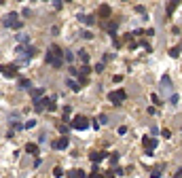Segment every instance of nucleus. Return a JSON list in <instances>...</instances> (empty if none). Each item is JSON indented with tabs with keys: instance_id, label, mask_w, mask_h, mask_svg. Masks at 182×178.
Returning a JSON list of instances; mask_svg holds the SVG:
<instances>
[{
	"instance_id": "f257e3e1",
	"label": "nucleus",
	"mask_w": 182,
	"mask_h": 178,
	"mask_svg": "<svg viewBox=\"0 0 182 178\" xmlns=\"http://www.w3.org/2000/svg\"><path fill=\"white\" fill-rule=\"evenodd\" d=\"M62 49L57 45H51L49 47V53L45 55V62L47 64H51V66H55V68H62V62H64V55H62Z\"/></svg>"
},
{
	"instance_id": "f03ea898",
	"label": "nucleus",
	"mask_w": 182,
	"mask_h": 178,
	"mask_svg": "<svg viewBox=\"0 0 182 178\" xmlns=\"http://www.w3.org/2000/svg\"><path fill=\"white\" fill-rule=\"evenodd\" d=\"M125 98H127L125 89H116V91H110V95H108V100L112 102V106H121L123 102H125Z\"/></svg>"
},
{
	"instance_id": "7ed1b4c3",
	"label": "nucleus",
	"mask_w": 182,
	"mask_h": 178,
	"mask_svg": "<svg viewBox=\"0 0 182 178\" xmlns=\"http://www.w3.org/2000/svg\"><path fill=\"white\" fill-rule=\"evenodd\" d=\"M4 26H7V28H21V26H23V21L17 17V13H11V15L4 17Z\"/></svg>"
},
{
	"instance_id": "20e7f679",
	"label": "nucleus",
	"mask_w": 182,
	"mask_h": 178,
	"mask_svg": "<svg viewBox=\"0 0 182 178\" xmlns=\"http://www.w3.org/2000/svg\"><path fill=\"white\" fill-rule=\"evenodd\" d=\"M72 127L74 129H85V127H89V121H87V117H83V115H76L72 119Z\"/></svg>"
},
{
	"instance_id": "39448f33",
	"label": "nucleus",
	"mask_w": 182,
	"mask_h": 178,
	"mask_svg": "<svg viewBox=\"0 0 182 178\" xmlns=\"http://www.w3.org/2000/svg\"><path fill=\"white\" fill-rule=\"evenodd\" d=\"M0 72L4 77H17V66H0Z\"/></svg>"
},
{
	"instance_id": "423d86ee",
	"label": "nucleus",
	"mask_w": 182,
	"mask_h": 178,
	"mask_svg": "<svg viewBox=\"0 0 182 178\" xmlns=\"http://www.w3.org/2000/svg\"><path fill=\"white\" fill-rule=\"evenodd\" d=\"M142 144H144V148H146V153H153V148L157 146V140L155 138H144Z\"/></svg>"
},
{
	"instance_id": "0eeeda50",
	"label": "nucleus",
	"mask_w": 182,
	"mask_h": 178,
	"mask_svg": "<svg viewBox=\"0 0 182 178\" xmlns=\"http://www.w3.org/2000/svg\"><path fill=\"white\" fill-rule=\"evenodd\" d=\"M106 155H108V153H104V150H93V153H91V155H89V159H91V161H93V163H100V161H102V159H104V157H106Z\"/></svg>"
},
{
	"instance_id": "6e6552de",
	"label": "nucleus",
	"mask_w": 182,
	"mask_h": 178,
	"mask_svg": "<svg viewBox=\"0 0 182 178\" xmlns=\"http://www.w3.org/2000/svg\"><path fill=\"white\" fill-rule=\"evenodd\" d=\"M34 104H36V110H42L45 106L49 108V104H51V98H40V100H36Z\"/></svg>"
},
{
	"instance_id": "1a4fd4ad",
	"label": "nucleus",
	"mask_w": 182,
	"mask_h": 178,
	"mask_svg": "<svg viewBox=\"0 0 182 178\" xmlns=\"http://www.w3.org/2000/svg\"><path fill=\"white\" fill-rule=\"evenodd\" d=\"M68 146V138L66 136H62L60 140H55V142H53V148H66Z\"/></svg>"
},
{
	"instance_id": "9d476101",
	"label": "nucleus",
	"mask_w": 182,
	"mask_h": 178,
	"mask_svg": "<svg viewBox=\"0 0 182 178\" xmlns=\"http://www.w3.org/2000/svg\"><path fill=\"white\" fill-rule=\"evenodd\" d=\"M68 178H87V176H85L83 170H70L68 172Z\"/></svg>"
},
{
	"instance_id": "9b49d317",
	"label": "nucleus",
	"mask_w": 182,
	"mask_h": 178,
	"mask_svg": "<svg viewBox=\"0 0 182 178\" xmlns=\"http://www.w3.org/2000/svg\"><path fill=\"white\" fill-rule=\"evenodd\" d=\"M98 15H100V17H110V7H106V4H104V7H100L98 9Z\"/></svg>"
},
{
	"instance_id": "f8f14e48",
	"label": "nucleus",
	"mask_w": 182,
	"mask_h": 178,
	"mask_svg": "<svg viewBox=\"0 0 182 178\" xmlns=\"http://www.w3.org/2000/svg\"><path fill=\"white\" fill-rule=\"evenodd\" d=\"M19 85H21V89H28V91H32V83H30L28 79H21V81H19Z\"/></svg>"
},
{
	"instance_id": "ddd939ff",
	"label": "nucleus",
	"mask_w": 182,
	"mask_h": 178,
	"mask_svg": "<svg viewBox=\"0 0 182 178\" xmlns=\"http://www.w3.org/2000/svg\"><path fill=\"white\" fill-rule=\"evenodd\" d=\"M40 95H45V89H32V98L40 100Z\"/></svg>"
},
{
	"instance_id": "4468645a",
	"label": "nucleus",
	"mask_w": 182,
	"mask_h": 178,
	"mask_svg": "<svg viewBox=\"0 0 182 178\" xmlns=\"http://www.w3.org/2000/svg\"><path fill=\"white\" fill-rule=\"evenodd\" d=\"M25 150L32 153V155H38V146H36V144H25Z\"/></svg>"
},
{
	"instance_id": "2eb2a0df",
	"label": "nucleus",
	"mask_w": 182,
	"mask_h": 178,
	"mask_svg": "<svg viewBox=\"0 0 182 178\" xmlns=\"http://www.w3.org/2000/svg\"><path fill=\"white\" fill-rule=\"evenodd\" d=\"M161 85H163V87H165V89H169V87H172V79H169V77H167V74H165V77L161 79Z\"/></svg>"
},
{
	"instance_id": "dca6fc26",
	"label": "nucleus",
	"mask_w": 182,
	"mask_h": 178,
	"mask_svg": "<svg viewBox=\"0 0 182 178\" xmlns=\"http://www.w3.org/2000/svg\"><path fill=\"white\" fill-rule=\"evenodd\" d=\"M78 57H81V62L87 66V62H89V53L87 51H78Z\"/></svg>"
},
{
	"instance_id": "f3484780",
	"label": "nucleus",
	"mask_w": 182,
	"mask_h": 178,
	"mask_svg": "<svg viewBox=\"0 0 182 178\" xmlns=\"http://www.w3.org/2000/svg\"><path fill=\"white\" fill-rule=\"evenodd\" d=\"M87 178H102V174H100V170H98V165H95V168H93V172H91V174H89Z\"/></svg>"
},
{
	"instance_id": "a211bd4d",
	"label": "nucleus",
	"mask_w": 182,
	"mask_h": 178,
	"mask_svg": "<svg viewBox=\"0 0 182 178\" xmlns=\"http://www.w3.org/2000/svg\"><path fill=\"white\" fill-rule=\"evenodd\" d=\"M176 7H178V2H169V4H167V15H172Z\"/></svg>"
},
{
	"instance_id": "6ab92c4d",
	"label": "nucleus",
	"mask_w": 182,
	"mask_h": 178,
	"mask_svg": "<svg viewBox=\"0 0 182 178\" xmlns=\"http://www.w3.org/2000/svg\"><path fill=\"white\" fill-rule=\"evenodd\" d=\"M180 51H182L180 47H174V49L169 51V55H172V57H178V55H180Z\"/></svg>"
},
{
	"instance_id": "aec40b11",
	"label": "nucleus",
	"mask_w": 182,
	"mask_h": 178,
	"mask_svg": "<svg viewBox=\"0 0 182 178\" xmlns=\"http://www.w3.org/2000/svg\"><path fill=\"white\" fill-rule=\"evenodd\" d=\"M68 85H70V87H72L74 91H78V89H81V85H78L76 81H68Z\"/></svg>"
},
{
	"instance_id": "412c9836",
	"label": "nucleus",
	"mask_w": 182,
	"mask_h": 178,
	"mask_svg": "<svg viewBox=\"0 0 182 178\" xmlns=\"http://www.w3.org/2000/svg\"><path fill=\"white\" fill-rule=\"evenodd\" d=\"M116 161H119V153H112L110 155V163H116Z\"/></svg>"
},
{
	"instance_id": "4be33fe9",
	"label": "nucleus",
	"mask_w": 182,
	"mask_h": 178,
	"mask_svg": "<svg viewBox=\"0 0 182 178\" xmlns=\"http://www.w3.org/2000/svg\"><path fill=\"white\" fill-rule=\"evenodd\" d=\"M64 59H66V62H72V59H74V55H72L70 51H66V55H64Z\"/></svg>"
},
{
	"instance_id": "5701e85b",
	"label": "nucleus",
	"mask_w": 182,
	"mask_h": 178,
	"mask_svg": "<svg viewBox=\"0 0 182 178\" xmlns=\"http://www.w3.org/2000/svg\"><path fill=\"white\" fill-rule=\"evenodd\" d=\"M153 178H161V170H159V168L153 170Z\"/></svg>"
},
{
	"instance_id": "b1692460",
	"label": "nucleus",
	"mask_w": 182,
	"mask_h": 178,
	"mask_svg": "<svg viewBox=\"0 0 182 178\" xmlns=\"http://www.w3.org/2000/svg\"><path fill=\"white\" fill-rule=\"evenodd\" d=\"M53 174H55V176H62L64 170H62V168H55V170H53Z\"/></svg>"
},
{
	"instance_id": "393cba45",
	"label": "nucleus",
	"mask_w": 182,
	"mask_h": 178,
	"mask_svg": "<svg viewBox=\"0 0 182 178\" xmlns=\"http://www.w3.org/2000/svg\"><path fill=\"white\" fill-rule=\"evenodd\" d=\"M83 21H85V24H93V17H81Z\"/></svg>"
},
{
	"instance_id": "a878e982",
	"label": "nucleus",
	"mask_w": 182,
	"mask_h": 178,
	"mask_svg": "<svg viewBox=\"0 0 182 178\" xmlns=\"http://www.w3.org/2000/svg\"><path fill=\"white\" fill-rule=\"evenodd\" d=\"M106 178H114V174H112V170H110V174H108V176H106Z\"/></svg>"
},
{
	"instance_id": "bb28decb",
	"label": "nucleus",
	"mask_w": 182,
	"mask_h": 178,
	"mask_svg": "<svg viewBox=\"0 0 182 178\" xmlns=\"http://www.w3.org/2000/svg\"><path fill=\"white\" fill-rule=\"evenodd\" d=\"M176 176H180V178H182V168H180V170H178V174H176Z\"/></svg>"
}]
</instances>
